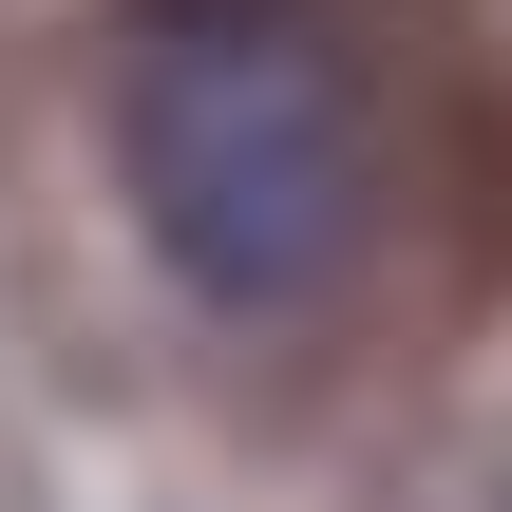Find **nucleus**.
Wrapping results in <instances>:
<instances>
[{
  "mask_svg": "<svg viewBox=\"0 0 512 512\" xmlns=\"http://www.w3.org/2000/svg\"><path fill=\"white\" fill-rule=\"evenodd\" d=\"M114 190L152 228V266L228 323H285L361 266V95L304 19H247V0H171L133 19L114 57Z\"/></svg>",
  "mask_w": 512,
  "mask_h": 512,
  "instance_id": "1",
  "label": "nucleus"
}]
</instances>
